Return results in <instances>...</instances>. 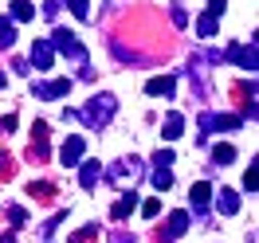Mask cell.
<instances>
[{"label":"cell","instance_id":"ac0fdd59","mask_svg":"<svg viewBox=\"0 0 259 243\" xmlns=\"http://www.w3.org/2000/svg\"><path fill=\"white\" fill-rule=\"evenodd\" d=\"M232 161H236V149H232V145H212V165L228 169Z\"/></svg>","mask_w":259,"mask_h":243},{"label":"cell","instance_id":"6da1fadb","mask_svg":"<svg viewBox=\"0 0 259 243\" xmlns=\"http://www.w3.org/2000/svg\"><path fill=\"white\" fill-rule=\"evenodd\" d=\"M114 110H118V98L114 94H95L82 110H75V118H82L87 130H102V126L114 118Z\"/></svg>","mask_w":259,"mask_h":243},{"label":"cell","instance_id":"3957f363","mask_svg":"<svg viewBox=\"0 0 259 243\" xmlns=\"http://www.w3.org/2000/svg\"><path fill=\"white\" fill-rule=\"evenodd\" d=\"M51 47L59 51V55H67V59H75L79 67H87V47L79 43V35H71L67 28H55V35H51Z\"/></svg>","mask_w":259,"mask_h":243},{"label":"cell","instance_id":"83f0119b","mask_svg":"<svg viewBox=\"0 0 259 243\" xmlns=\"http://www.w3.org/2000/svg\"><path fill=\"white\" fill-rule=\"evenodd\" d=\"M173 24H177V28H185V24H189V12H185L181 4H173Z\"/></svg>","mask_w":259,"mask_h":243},{"label":"cell","instance_id":"d4e9b609","mask_svg":"<svg viewBox=\"0 0 259 243\" xmlns=\"http://www.w3.org/2000/svg\"><path fill=\"white\" fill-rule=\"evenodd\" d=\"M8 224L24 227V224H28V212H24V208H8Z\"/></svg>","mask_w":259,"mask_h":243},{"label":"cell","instance_id":"7402d4cb","mask_svg":"<svg viewBox=\"0 0 259 243\" xmlns=\"http://www.w3.org/2000/svg\"><path fill=\"white\" fill-rule=\"evenodd\" d=\"M35 8L28 4V0H12V20H32Z\"/></svg>","mask_w":259,"mask_h":243},{"label":"cell","instance_id":"5b68a950","mask_svg":"<svg viewBox=\"0 0 259 243\" xmlns=\"http://www.w3.org/2000/svg\"><path fill=\"white\" fill-rule=\"evenodd\" d=\"M243 118H236V114H200V141H208V133L216 130H240Z\"/></svg>","mask_w":259,"mask_h":243},{"label":"cell","instance_id":"4fadbf2b","mask_svg":"<svg viewBox=\"0 0 259 243\" xmlns=\"http://www.w3.org/2000/svg\"><path fill=\"white\" fill-rule=\"evenodd\" d=\"M32 153L44 161L48 157V122H35L32 126Z\"/></svg>","mask_w":259,"mask_h":243},{"label":"cell","instance_id":"1f68e13d","mask_svg":"<svg viewBox=\"0 0 259 243\" xmlns=\"http://www.w3.org/2000/svg\"><path fill=\"white\" fill-rule=\"evenodd\" d=\"M0 177H4V180L12 177V161H8V157H4V153H0Z\"/></svg>","mask_w":259,"mask_h":243},{"label":"cell","instance_id":"d6986e66","mask_svg":"<svg viewBox=\"0 0 259 243\" xmlns=\"http://www.w3.org/2000/svg\"><path fill=\"white\" fill-rule=\"evenodd\" d=\"M28 196H35V200H51V196H55V184H51V180H39V184H28Z\"/></svg>","mask_w":259,"mask_h":243},{"label":"cell","instance_id":"44dd1931","mask_svg":"<svg viewBox=\"0 0 259 243\" xmlns=\"http://www.w3.org/2000/svg\"><path fill=\"white\" fill-rule=\"evenodd\" d=\"M196 32L204 35V39H212V35H216V16H212V12H204V16L196 20Z\"/></svg>","mask_w":259,"mask_h":243},{"label":"cell","instance_id":"4316f807","mask_svg":"<svg viewBox=\"0 0 259 243\" xmlns=\"http://www.w3.org/2000/svg\"><path fill=\"white\" fill-rule=\"evenodd\" d=\"M157 212H161V200H146V204H142V216H146V220H153Z\"/></svg>","mask_w":259,"mask_h":243},{"label":"cell","instance_id":"7a4b0ae2","mask_svg":"<svg viewBox=\"0 0 259 243\" xmlns=\"http://www.w3.org/2000/svg\"><path fill=\"white\" fill-rule=\"evenodd\" d=\"M106 177H110V184H118V188H134L138 180L146 177V169H142L138 157H122L118 165H110V173H106Z\"/></svg>","mask_w":259,"mask_h":243},{"label":"cell","instance_id":"484cf974","mask_svg":"<svg viewBox=\"0 0 259 243\" xmlns=\"http://www.w3.org/2000/svg\"><path fill=\"white\" fill-rule=\"evenodd\" d=\"M91 239H98V227H82L79 235H71L67 243H91Z\"/></svg>","mask_w":259,"mask_h":243},{"label":"cell","instance_id":"52a82bcc","mask_svg":"<svg viewBox=\"0 0 259 243\" xmlns=\"http://www.w3.org/2000/svg\"><path fill=\"white\" fill-rule=\"evenodd\" d=\"M32 63H35V71H51V63H55L51 39H35V43H32Z\"/></svg>","mask_w":259,"mask_h":243},{"label":"cell","instance_id":"8fae6325","mask_svg":"<svg viewBox=\"0 0 259 243\" xmlns=\"http://www.w3.org/2000/svg\"><path fill=\"white\" fill-rule=\"evenodd\" d=\"M67 90H71V79H55V82H35V98H44V102H51V98H63Z\"/></svg>","mask_w":259,"mask_h":243},{"label":"cell","instance_id":"30bf717a","mask_svg":"<svg viewBox=\"0 0 259 243\" xmlns=\"http://www.w3.org/2000/svg\"><path fill=\"white\" fill-rule=\"evenodd\" d=\"M185 231H189V212H173L161 227V239H181Z\"/></svg>","mask_w":259,"mask_h":243},{"label":"cell","instance_id":"9a60e30c","mask_svg":"<svg viewBox=\"0 0 259 243\" xmlns=\"http://www.w3.org/2000/svg\"><path fill=\"white\" fill-rule=\"evenodd\" d=\"M134 208H138V196H134V192L118 196V200H114V208H110V220H126Z\"/></svg>","mask_w":259,"mask_h":243},{"label":"cell","instance_id":"836d02e7","mask_svg":"<svg viewBox=\"0 0 259 243\" xmlns=\"http://www.w3.org/2000/svg\"><path fill=\"white\" fill-rule=\"evenodd\" d=\"M0 86H4V71H0Z\"/></svg>","mask_w":259,"mask_h":243},{"label":"cell","instance_id":"f1b7e54d","mask_svg":"<svg viewBox=\"0 0 259 243\" xmlns=\"http://www.w3.org/2000/svg\"><path fill=\"white\" fill-rule=\"evenodd\" d=\"M59 16V0H48V4H44V20H55Z\"/></svg>","mask_w":259,"mask_h":243},{"label":"cell","instance_id":"603a6c76","mask_svg":"<svg viewBox=\"0 0 259 243\" xmlns=\"http://www.w3.org/2000/svg\"><path fill=\"white\" fill-rule=\"evenodd\" d=\"M67 8H71L79 20H91V4H87V0H67Z\"/></svg>","mask_w":259,"mask_h":243},{"label":"cell","instance_id":"cb8c5ba5","mask_svg":"<svg viewBox=\"0 0 259 243\" xmlns=\"http://www.w3.org/2000/svg\"><path fill=\"white\" fill-rule=\"evenodd\" d=\"M255 188H259V169L251 165V169L243 173V192H255Z\"/></svg>","mask_w":259,"mask_h":243},{"label":"cell","instance_id":"d6a6232c","mask_svg":"<svg viewBox=\"0 0 259 243\" xmlns=\"http://www.w3.org/2000/svg\"><path fill=\"white\" fill-rule=\"evenodd\" d=\"M110 243H138V239H134V235H126V231H114Z\"/></svg>","mask_w":259,"mask_h":243},{"label":"cell","instance_id":"277c9868","mask_svg":"<svg viewBox=\"0 0 259 243\" xmlns=\"http://www.w3.org/2000/svg\"><path fill=\"white\" fill-rule=\"evenodd\" d=\"M173 149H157V157H153V173H149V180H153V188L157 192H165V188H173Z\"/></svg>","mask_w":259,"mask_h":243},{"label":"cell","instance_id":"2e32d148","mask_svg":"<svg viewBox=\"0 0 259 243\" xmlns=\"http://www.w3.org/2000/svg\"><path fill=\"white\" fill-rule=\"evenodd\" d=\"M181 133H185V118H181V114H169V118H165V141H177Z\"/></svg>","mask_w":259,"mask_h":243},{"label":"cell","instance_id":"5bb4252c","mask_svg":"<svg viewBox=\"0 0 259 243\" xmlns=\"http://www.w3.org/2000/svg\"><path fill=\"white\" fill-rule=\"evenodd\" d=\"M216 212H220V216H236V212H240V196L232 192V188L216 192Z\"/></svg>","mask_w":259,"mask_h":243},{"label":"cell","instance_id":"9c48e42d","mask_svg":"<svg viewBox=\"0 0 259 243\" xmlns=\"http://www.w3.org/2000/svg\"><path fill=\"white\" fill-rule=\"evenodd\" d=\"M189 200H193V212H196V216H204L208 204H212V184H208V180H196L193 192H189Z\"/></svg>","mask_w":259,"mask_h":243},{"label":"cell","instance_id":"ffe728a7","mask_svg":"<svg viewBox=\"0 0 259 243\" xmlns=\"http://www.w3.org/2000/svg\"><path fill=\"white\" fill-rule=\"evenodd\" d=\"M12 43H16V24L0 16V47H12Z\"/></svg>","mask_w":259,"mask_h":243},{"label":"cell","instance_id":"8992f818","mask_svg":"<svg viewBox=\"0 0 259 243\" xmlns=\"http://www.w3.org/2000/svg\"><path fill=\"white\" fill-rule=\"evenodd\" d=\"M224 59H232V63H240L243 71H259V47L255 43H232L228 51H220Z\"/></svg>","mask_w":259,"mask_h":243},{"label":"cell","instance_id":"7c38bea8","mask_svg":"<svg viewBox=\"0 0 259 243\" xmlns=\"http://www.w3.org/2000/svg\"><path fill=\"white\" fill-rule=\"evenodd\" d=\"M98 177H102V165L98 161H79V184L87 188V192L98 184Z\"/></svg>","mask_w":259,"mask_h":243},{"label":"cell","instance_id":"4dcf8cb0","mask_svg":"<svg viewBox=\"0 0 259 243\" xmlns=\"http://www.w3.org/2000/svg\"><path fill=\"white\" fill-rule=\"evenodd\" d=\"M224 8H228L224 0H208V12H212V16H224Z\"/></svg>","mask_w":259,"mask_h":243},{"label":"cell","instance_id":"e0dca14e","mask_svg":"<svg viewBox=\"0 0 259 243\" xmlns=\"http://www.w3.org/2000/svg\"><path fill=\"white\" fill-rule=\"evenodd\" d=\"M146 94H173V79H169V75H157V79H149L146 82Z\"/></svg>","mask_w":259,"mask_h":243},{"label":"cell","instance_id":"f546056e","mask_svg":"<svg viewBox=\"0 0 259 243\" xmlns=\"http://www.w3.org/2000/svg\"><path fill=\"white\" fill-rule=\"evenodd\" d=\"M59 224H63V212H59V216H51L48 224H44V235H55V227H59Z\"/></svg>","mask_w":259,"mask_h":243},{"label":"cell","instance_id":"ba28073f","mask_svg":"<svg viewBox=\"0 0 259 243\" xmlns=\"http://www.w3.org/2000/svg\"><path fill=\"white\" fill-rule=\"evenodd\" d=\"M82 149H87V141H82L79 133H71V137L63 141V149H59V161H63V165H79L82 161Z\"/></svg>","mask_w":259,"mask_h":243}]
</instances>
